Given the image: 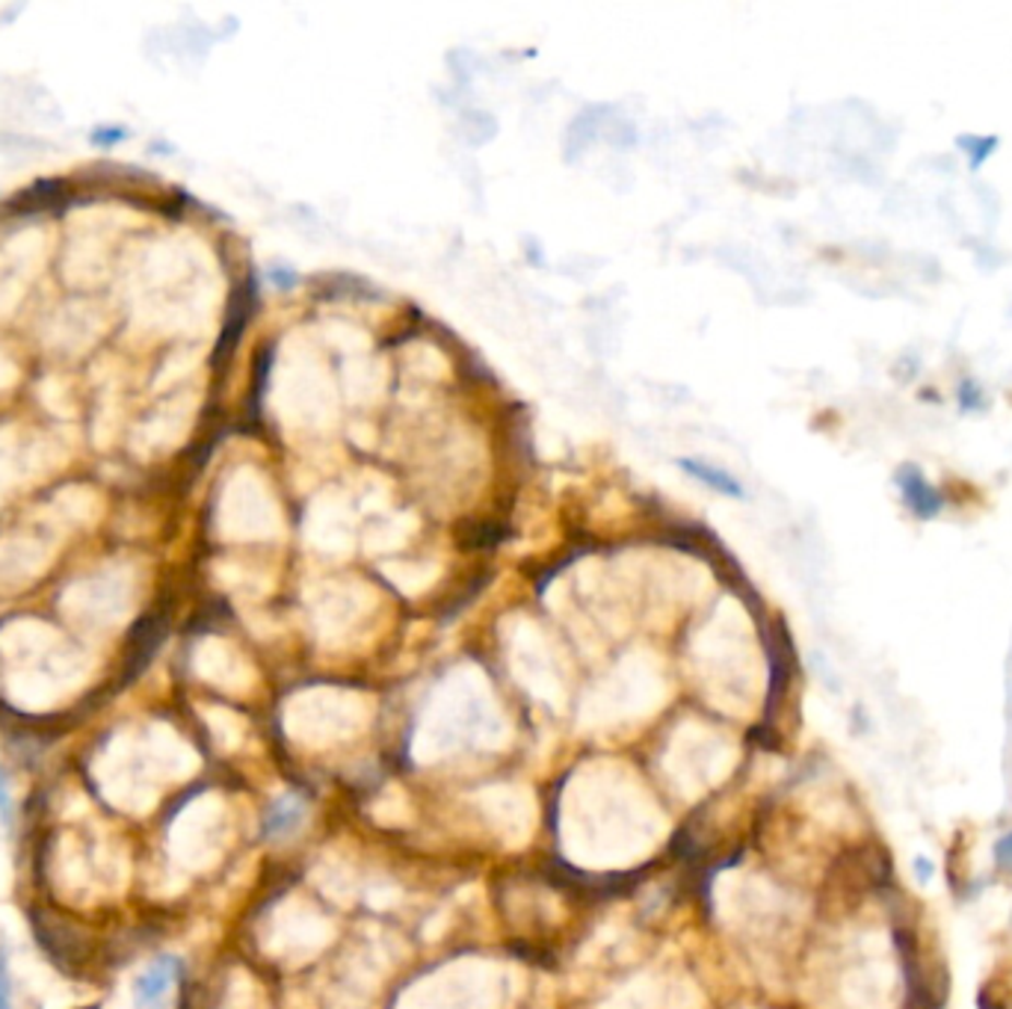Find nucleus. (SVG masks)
Returning a JSON list of instances; mask_svg holds the SVG:
<instances>
[{
	"instance_id": "39448f33",
	"label": "nucleus",
	"mask_w": 1012,
	"mask_h": 1009,
	"mask_svg": "<svg viewBox=\"0 0 1012 1009\" xmlns=\"http://www.w3.org/2000/svg\"><path fill=\"white\" fill-rule=\"evenodd\" d=\"M0 1009H12V979H10V953L0 945Z\"/></svg>"
},
{
	"instance_id": "f03ea898",
	"label": "nucleus",
	"mask_w": 1012,
	"mask_h": 1009,
	"mask_svg": "<svg viewBox=\"0 0 1012 1009\" xmlns=\"http://www.w3.org/2000/svg\"><path fill=\"white\" fill-rule=\"evenodd\" d=\"M897 485H901L906 504H909V509L918 515V518H932V515L942 513V492H939L915 465H903L901 474H897Z\"/></svg>"
},
{
	"instance_id": "0eeeda50",
	"label": "nucleus",
	"mask_w": 1012,
	"mask_h": 1009,
	"mask_svg": "<svg viewBox=\"0 0 1012 1009\" xmlns=\"http://www.w3.org/2000/svg\"><path fill=\"white\" fill-rule=\"evenodd\" d=\"M0 820H3V826H10L12 823V794L10 785H7V776H3V770H0Z\"/></svg>"
},
{
	"instance_id": "423d86ee",
	"label": "nucleus",
	"mask_w": 1012,
	"mask_h": 1009,
	"mask_svg": "<svg viewBox=\"0 0 1012 1009\" xmlns=\"http://www.w3.org/2000/svg\"><path fill=\"white\" fill-rule=\"evenodd\" d=\"M992 853H995V861H998L1003 870H1010L1012 873V832H1007V835L995 844Z\"/></svg>"
},
{
	"instance_id": "7ed1b4c3",
	"label": "nucleus",
	"mask_w": 1012,
	"mask_h": 1009,
	"mask_svg": "<svg viewBox=\"0 0 1012 1009\" xmlns=\"http://www.w3.org/2000/svg\"><path fill=\"white\" fill-rule=\"evenodd\" d=\"M299 814H303L299 799L287 797L282 799V802H275L270 818H267V832H270V835H282V832H287V829H294L296 823H299Z\"/></svg>"
},
{
	"instance_id": "6e6552de",
	"label": "nucleus",
	"mask_w": 1012,
	"mask_h": 1009,
	"mask_svg": "<svg viewBox=\"0 0 1012 1009\" xmlns=\"http://www.w3.org/2000/svg\"><path fill=\"white\" fill-rule=\"evenodd\" d=\"M915 877H918L921 885H930L932 877H935V865H932L930 858H923V856L915 858Z\"/></svg>"
},
{
	"instance_id": "f257e3e1",
	"label": "nucleus",
	"mask_w": 1012,
	"mask_h": 1009,
	"mask_svg": "<svg viewBox=\"0 0 1012 1009\" xmlns=\"http://www.w3.org/2000/svg\"><path fill=\"white\" fill-rule=\"evenodd\" d=\"M178 959L163 957L152 962L145 974L133 983V998H137V1009H161L163 998L169 995L173 983L178 979Z\"/></svg>"
},
{
	"instance_id": "20e7f679",
	"label": "nucleus",
	"mask_w": 1012,
	"mask_h": 1009,
	"mask_svg": "<svg viewBox=\"0 0 1012 1009\" xmlns=\"http://www.w3.org/2000/svg\"><path fill=\"white\" fill-rule=\"evenodd\" d=\"M681 465H684V468H690V471H693V474H696L698 480H705V483H710L714 489H719V492L740 497V485L734 483V480H729V477L717 474V471H710V468H705V465H696V462H681Z\"/></svg>"
}]
</instances>
